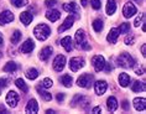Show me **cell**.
<instances>
[{
    "label": "cell",
    "mask_w": 146,
    "mask_h": 114,
    "mask_svg": "<svg viewBox=\"0 0 146 114\" xmlns=\"http://www.w3.org/2000/svg\"><path fill=\"white\" fill-rule=\"evenodd\" d=\"M34 35L38 41H45L51 35V29L48 27V25H46V24H38L37 26L34 29Z\"/></svg>",
    "instance_id": "obj_1"
},
{
    "label": "cell",
    "mask_w": 146,
    "mask_h": 114,
    "mask_svg": "<svg viewBox=\"0 0 146 114\" xmlns=\"http://www.w3.org/2000/svg\"><path fill=\"white\" fill-rule=\"evenodd\" d=\"M118 65L124 68H131V67H134V65H135V60L127 52H123V53H120L118 57Z\"/></svg>",
    "instance_id": "obj_2"
},
{
    "label": "cell",
    "mask_w": 146,
    "mask_h": 114,
    "mask_svg": "<svg viewBox=\"0 0 146 114\" xmlns=\"http://www.w3.org/2000/svg\"><path fill=\"white\" fill-rule=\"evenodd\" d=\"M86 62H84V58L83 57H73L71 58L69 61V68H71L72 72H77L79 71L82 67H84Z\"/></svg>",
    "instance_id": "obj_3"
},
{
    "label": "cell",
    "mask_w": 146,
    "mask_h": 114,
    "mask_svg": "<svg viewBox=\"0 0 146 114\" xmlns=\"http://www.w3.org/2000/svg\"><path fill=\"white\" fill-rule=\"evenodd\" d=\"M92 81H93V76L88 75V73H84V75H82L77 79V84L82 88H90V86H92Z\"/></svg>",
    "instance_id": "obj_4"
},
{
    "label": "cell",
    "mask_w": 146,
    "mask_h": 114,
    "mask_svg": "<svg viewBox=\"0 0 146 114\" xmlns=\"http://www.w3.org/2000/svg\"><path fill=\"white\" fill-rule=\"evenodd\" d=\"M6 103H8L9 107H11V108H15V107L17 105V103H19V94L16 93L15 91H9L8 94H6Z\"/></svg>",
    "instance_id": "obj_5"
},
{
    "label": "cell",
    "mask_w": 146,
    "mask_h": 114,
    "mask_svg": "<svg viewBox=\"0 0 146 114\" xmlns=\"http://www.w3.org/2000/svg\"><path fill=\"white\" fill-rule=\"evenodd\" d=\"M136 13H137V9H136V6H135L133 3H126V4L124 5V8H123V15H124V17L130 19V17H133Z\"/></svg>",
    "instance_id": "obj_6"
},
{
    "label": "cell",
    "mask_w": 146,
    "mask_h": 114,
    "mask_svg": "<svg viewBox=\"0 0 146 114\" xmlns=\"http://www.w3.org/2000/svg\"><path fill=\"white\" fill-rule=\"evenodd\" d=\"M92 63H93V67L96 69V72H100L104 69V65H105V60L103 56L100 55H97V56L93 57L92 60Z\"/></svg>",
    "instance_id": "obj_7"
},
{
    "label": "cell",
    "mask_w": 146,
    "mask_h": 114,
    "mask_svg": "<svg viewBox=\"0 0 146 114\" xmlns=\"http://www.w3.org/2000/svg\"><path fill=\"white\" fill-rule=\"evenodd\" d=\"M64 66H66V57L63 56V55H58V56L54 58V61H53V68H54V71L61 72L62 69L64 68Z\"/></svg>",
    "instance_id": "obj_8"
},
{
    "label": "cell",
    "mask_w": 146,
    "mask_h": 114,
    "mask_svg": "<svg viewBox=\"0 0 146 114\" xmlns=\"http://www.w3.org/2000/svg\"><path fill=\"white\" fill-rule=\"evenodd\" d=\"M14 20V14L9 10H5L0 14V25H6Z\"/></svg>",
    "instance_id": "obj_9"
},
{
    "label": "cell",
    "mask_w": 146,
    "mask_h": 114,
    "mask_svg": "<svg viewBox=\"0 0 146 114\" xmlns=\"http://www.w3.org/2000/svg\"><path fill=\"white\" fill-rule=\"evenodd\" d=\"M108 88V84L105 81H97L96 83H94V89H96V93L98 95H103L105 93V91H107Z\"/></svg>",
    "instance_id": "obj_10"
},
{
    "label": "cell",
    "mask_w": 146,
    "mask_h": 114,
    "mask_svg": "<svg viewBox=\"0 0 146 114\" xmlns=\"http://www.w3.org/2000/svg\"><path fill=\"white\" fill-rule=\"evenodd\" d=\"M73 23H74V16L73 15H68L66 17L64 23L61 25L60 27H58V32H63L66 30H68V29H71L73 26Z\"/></svg>",
    "instance_id": "obj_11"
},
{
    "label": "cell",
    "mask_w": 146,
    "mask_h": 114,
    "mask_svg": "<svg viewBox=\"0 0 146 114\" xmlns=\"http://www.w3.org/2000/svg\"><path fill=\"white\" fill-rule=\"evenodd\" d=\"M25 112L26 113H30V114H35L38 112V104H37V101L36 99H30L25 108Z\"/></svg>",
    "instance_id": "obj_12"
},
{
    "label": "cell",
    "mask_w": 146,
    "mask_h": 114,
    "mask_svg": "<svg viewBox=\"0 0 146 114\" xmlns=\"http://www.w3.org/2000/svg\"><path fill=\"white\" fill-rule=\"evenodd\" d=\"M34 49H35V43H34V41H32L31 39H27L26 41H25L23 45H21L20 51H21L23 53H30Z\"/></svg>",
    "instance_id": "obj_13"
},
{
    "label": "cell",
    "mask_w": 146,
    "mask_h": 114,
    "mask_svg": "<svg viewBox=\"0 0 146 114\" xmlns=\"http://www.w3.org/2000/svg\"><path fill=\"white\" fill-rule=\"evenodd\" d=\"M134 107L137 112H144L146 108V99L145 98H135L134 99Z\"/></svg>",
    "instance_id": "obj_14"
},
{
    "label": "cell",
    "mask_w": 146,
    "mask_h": 114,
    "mask_svg": "<svg viewBox=\"0 0 146 114\" xmlns=\"http://www.w3.org/2000/svg\"><path fill=\"white\" fill-rule=\"evenodd\" d=\"M20 20L25 26H27V25H30L31 21L34 20V16H32V14H30L29 11H24V13L20 14Z\"/></svg>",
    "instance_id": "obj_15"
},
{
    "label": "cell",
    "mask_w": 146,
    "mask_h": 114,
    "mask_svg": "<svg viewBox=\"0 0 146 114\" xmlns=\"http://www.w3.org/2000/svg\"><path fill=\"white\" fill-rule=\"evenodd\" d=\"M107 107H108V110L109 112H115L116 109H118V101H116V98L115 97H109L108 98V101H107Z\"/></svg>",
    "instance_id": "obj_16"
},
{
    "label": "cell",
    "mask_w": 146,
    "mask_h": 114,
    "mask_svg": "<svg viewBox=\"0 0 146 114\" xmlns=\"http://www.w3.org/2000/svg\"><path fill=\"white\" fill-rule=\"evenodd\" d=\"M61 46L67 51V52H71L72 49H73V45H72V39L69 36H66L61 40Z\"/></svg>",
    "instance_id": "obj_17"
},
{
    "label": "cell",
    "mask_w": 146,
    "mask_h": 114,
    "mask_svg": "<svg viewBox=\"0 0 146 114\" xmlns=\"http://www.w3.org/2000/svg\"><path fill=\"white\" fill-rule=\"evenodd\" d=\"M46 17L51 23H54V21H57L61 17V14L58 10H48V11L46 13Z\"/></svg>",
    "instance_id": "obj_18"
},
{
    "label": "cell",
    "mask_w": 146,
    "mask_h": 114,
    "mask_svg": "<svg viewBox=\"0 0 146 114\" xmlns=\"http://www.w3.org/2000/svg\"><path fill=\"white\" fill-rule=\"evenodd\" d=\"M119 37V30L118 29H111L110 31H109V34L107 36V40H108V42H110V43H115L116 42V40H118Z\"/></svg>",
    "instance_id": "obj_19"
},
{
    "label": "cell",
    "mask_w": 146,
    "mask_h": 114,
    "mask_svg": "<svg viewBox=\"0 0 146 114\" xmlns=\"http://www.w3.org/2000/svg\"><path fill=\"white\" fill-rule=\"evenodd\" d=\"M84 37H86L84 31L79 29V30L76 32V43H77V47H79V49H81L82 45L86 42V41H84Z\"/></svg>",
    "instance_id": "obj_20"
},
{
    "label": "cell",
    "mask_w": 146,
    "mask_h": 114,
    "mask_svg": "<svg viewBox=\"0 0 146 114\" xmlns=\"http://www.w3.org/2000/svg\"><path fill=\"white\" fill-rule=\"evenodd\" d=\"M53 49L51 46H47V47H43L41 50V52H40V58H41L42 61H47L48 60V57L51 56V53H52Z\"/></svg>",
    "instance_id": "obj_21"
},
{
    "label": "cell",
    "mask_w": 146,
    "mask_h": 114,
    "mask_svg": "<svg viewBox=\"0 0 146 114\" xmlns=\"http://www.w3.org/2000/svg\"><path fill=\"white\" fill-rule=\"evenodd\" d=\"M119 83L121 87H127L130 83V76L127 73H120L119 76Z\"/></svg>",
    "instance_id": "obj_22"
},
{
    "label": "cell",
    "mask_w": 146,
    "mask_h": 114,
    "mask_svg": "<svg viewBox=\"0 0 146 114\" xmlns=\"http://www.w3.org/2000/svg\"><path fill=\"white\" fill-rule=\"evenodd\" d=\"M105 10H107L108 15H113V14L115 13V10H116V3H115V0H108Z\"/></svg>",
    "instance_id": "obj_23"
},
{
    "label": "cell",
    "mask_w": 146,
    "mask_h": 114,
    "mask_svg": "<svg viewBox=\"0 0 146 114\" xmlns=\"http://www.w3.org/2000/svg\"><path fill=\"white\" fill-rule=\"evenodd\" d=\"M60 81H61V83L63 84L64 87H67V88H69V87H72V83H73V78L69 75H64V76H62L61 78H60Z\"/></svg>",
    "instance_id": "obj_24"
},
{
    "label": "cell",
    "mask_w": 146,
    "mask_h": 114,
    "mask_svg": "<svg viewBox=\"0 0 146 114\" xmlns=\"http://www.w3.org/2000/svg\"><path fill=\"white\" fill-rule=\"evenodd\" d=\"M17 69V65L15 63V62H13V61H10L8 62L5 66H4V68H3V71L4 72H9V73H14Z\"/></svg>",
    "instance_id": "obj_25"
},
{
    "label": "cell",
    "mask_w": 146,
    "mask_h": 114,
    "mask_svg": "<svg viewBox=\"0 0 146 114\" xmlns=\"http://www.w3.org/2000/svg\"><path fill=\"white\" fill-rule=\"evenodd\" d=\"M15 84H16V87L19 88V89H21V92L23 93H27V91H29V88L26 86V83H25V81L23 78H17L15 81Z\"/></svg>",
    "instance_id": "obj_26"
},
{
    "label": "cell",
    "mask_w": 146,
    "mask_h": 114,
    "mask_svg": "<svg viewBox=\"0 0 146 114\" xmlns=\"http://www.w3.org/2000/svg\"><path fill=\"white\" fill-rule=\"evenodd\" d=\"M131 89H133V92H136V93H139V92H144L145 91V83L140 82V81H136V82L131 86Z\"/></svg>",
    "instance_id": "obj_27"
},
{
    "label": "cell",
    "mask_w": 146,
    "mask_h": 114,
    "mask_svg": "<svg viewBox=\"0 0 146 114\" xmlns=\"http://www.w3.org/2000/svg\"><path fill=\"white\" fill-rule=\"evenodd\" d=\"M63 10H66L69 14L77 13V4L76 3H68V4H63Z\"/></svg>",
    "instance_id": "obj_28"
},
{
    "label": "cell",
    "mask_w": 146,
    "mask_h": 114,
    "mask_svg": "<svg viewBox=\"0 0 146 114\" xmlns=\"http://www.w3.org/2000/svg\"><path fill=\"white\" fill-rule=\"evenodd\" d=\"M37 92H38V94L41 95V98L43 99V101L48 102V101H51V99H52V94L48 93V92H47V91H43V89H41V88H40V87H37Z\"/></svg>",
    "instance_id": "obj_29"
},
{
    "label": "cell",
    "mask_w": 146,
    "mask_h": 114,
    "mask_svg": "<svg viewBox=\"0 0 146 114\" xmlns=\"http://www.w3.org/2000/svg\"><path fill=\"white\" fill-rule=\"evenodd\" d=\"M25 75H26L29 79H36L38 77V71L36 68H29Z\"/></svg>",
    "instance_id": "obj_30"
},
{
    "label": "cell",
    "mask_w": 146,
    "mask_h": 114,
    "mask_svg": "<svg viewBox=\"0 0 146 114\" xmlns=\"http://www.w3.org/2000/svg\"><path fill=\"white\" fill-rule=\"evenodd\" d=\"M103 27H104V24L100 19H97V20L93 21V29H94L96 32H100L102 30H103Z\"/></svg>",
    "instance_id": "obj_31"
},
{
    "label": "cell",
    "mask_w": 146,
    "mask_h": 114,
    "mask_svg": "<svg viewBox=\"0 0 146 114\" xmlns=\"http://www.w3.org/2000/svg\"><path fill=\"white\" fill-rule=\"evenodd\" d=\"M21 40V32L19 30L14 31V34L11 36V43H14V45H16V43H19V41Z\"/></svg>",
    "instance_id": "obj_32"
},
{
    "label": "cell",
    "mask_w": 146,
    "mask_h": 114,
    "mask_svg": "<svg viewBox=\"0 0 146 114\" xmlns=\"http://www.w3.org/2000/svg\"><path fill=\"white\" fill-rule=\"evenodd\" d=\"M118 30H119V34H129V31H130V24H127V23L121 24Z\"/></svg>",
    "instance_id": "obj_33"
},
{
    "label": "cell",
    "mask_w": 146,
    "mask_h": 114,
    "mask_svg": "<svg viewBox=\"0 0 146 114\" xmlns=\"http://www.w3.org/2000/svg\"><path fill=\"white\" fill-rule=\"evenodd\" d=\"M11 4L15 8H21V6L27 4V0H11Z\"/></svg>",
    "instance_id": "obj_34"
},
{
    "label": "cell",
    "mask_w": 146,
    "mask_h": 114,
    "mask_svg": "<svg viewBox=\"0 0 146 114\" xmlns=\"http://www.w3.org/2000/svg\"><path fill=\"white\" fill-rule=\"evenodd\" d=\"M52 84H53L52 79H51V78H45V79L42 81L41 86H42L43 88H51V87H52Z\"/></svg>",
    "instance_id": "obj_35"
},
{
    "label": "cell",
    "mask_w": 146,
    "mask_h": 114,
    "mask_svg": "<svg viewBox=\"0 0 146 114\" xmlns=\"http://www.w3.org/2000/svg\"><path fill=\"white\" fill-rule=\"evenodd\" d=\"M144 17H145V15L144 14H140L137 17H136V20H135V23H134V26L135 27H139L140 25L142 24V21H144Z\"/></svg>",
    "instance_id": "obj_36"
},
{
    "label": "cell",
    "mask_w": 146,
    "mask_h": 114,
    "mask_svg": "<svg viewBox=\"0 0 146 114\" xmlns=\"http://www.w3.org/2000/svg\"><path fill=\"white\" fill-rule=\"evenodd\" d=\"M90 4H92L93 9H96V10H99V9L102 8L100 0H90Z\"/></svg>",
    "instance_id": "obj_37"
},
{
    "label": "cell",
    "mask_w": 146,
    "mask_h": 114,
    "mask_svg": "<svg viewBox=\"0 0 146 114\" xmlns=\"http://www.w3.org/2000/svg\"><path fill=\"white\" fill-rule=\"evenodd\" d=\"M134 41H135V37H134V35H131V34L127 35L125 37V43L126 45H133Z\"/></svg>",
    "instance_id": "obj_38"
},
{
    "label": "cell",
    "mask_w": 146,
    "mask_h": 114,
    "mask_svg": "<svg viewBox=\"0 0 146 114\" xmlns=\"http://www.w3.org/2000/svg\"><path fill=\"white\" fill-rule=\"evenodd\" d=\"M9 84V79L8 78H0V89L5 88Z\"/></svg>",
    "instance_id": "obj_39"
},
{
    "label": "cell",
    "mask_w": 146,
    "mask_h": 114,
    "mask_svg": "<svg viewBox=\"0 0 146 114\" xmlns=\"http://www.w3.org/2000/svg\"><path fill=\"white\" fill-rule=\"evenodd\" d=\"M56 3H57V0H46L45 4H46V6H48V8H52V6L56 5Z\"/></svg>",
    "instance_id": "obj_40"
},
{
    "label": "cell",
    "mask_w": 146,
    "mask_h": 114,
    "mask_svg": "<svg viewBox=\"0 0 146 114\" xmlns=\"http://www.w3.org/2000/svg\"><path fill=\"white\" fill-rule=\"evenodd\" d=\"M64 99V93H58L57 94V101L58 102H62Z\"/></svg>",
    "instance_id": "obj_41"
},
{
    "label": "cell",
    "mask_w": 146,
    "mask_h": 114,
    "mask_svg": "<svg viewBox=\"0 0 146 114\" xmlns=\"http://www.w3.org/2000/svg\"><path fill=\"white\" fill-rule=\"evenodd\" d=\"M104 68H105V71H107V72H110L113 67H111L110 63H105V65H104Z\"/></svg>",
    "instance_id": "obj_42"
},
{
    "label": "cell",
    "mask_w": 146,
    "mask_h": 114,
    "mask_svg": "<svg viewBox=\"0 0 146 114\" xmlns=\"http://www.w3.org/2000/svg\"><path fill=\"white\" fill-rule=\"evenodd\" d=\"M99 112H102L100 107H94V108L92 109V113H94V114H97V113H99Z\"/></svg>",
    "instance_id": "obj_43"
},
{
    "label": "cell",
    "mask_w": 146,
    "mask_h": 114,
    "mask_svg": "<svg viewBox=\"0 0 146 114\" xmlns=\"http://www.w3.org/2000/svg\"><path fill=\"white\" fill-rule=\"evenodd\" d=\"M123 108L125 109V110H129V102H127V101H124V102H123Z\"/></svg>",
    "instance_id": "obj_44"
},
{
    "label": "cell",
    "mask_w": 146,
    "mask_h": 114,
    "mask_svg": "<svg viewBox=\"0 0 146 114\" xmlns=\"http://www.w3.org/2000/svg\"><path fill=\"white\" fill-rule=\"evenodd\" d=\"M141 52H142V56L145 57L146 56V45H145V43L141 46Z\"/></svg>",
    "instance_id": "obj_45"
},
{
    "label": "cell",
    "mask_w": 146,
    "mask_h": 114,
    "mask_svg": "<svg viewBox=\"0 0 146 114\" xmlns=\"http://www.w3.org/2000/svg\"><path fill=\"white\" fill-rule=\"evenodd\" d=\"M81 4H82L83 8H86V6L88 5V1H87V0H82V1H81Z\"/></svg>",
    "instance_id": "obj_46"
},
{
    "label": "cell",
    "mask_w": 146,
    "mask_h": 114,
    "mask_svg": "<svg viewBox=\"0 0 146 114\" xmlns=\"http://www.w3.org/2000/svg\"><path fill=\"white\" fill-rule=\"evenodd\" d=\"M136 75H139V76H140V75H144V69H140V68L136 69Z\"/></svg>",
    "instance_id": "obj_47"
},
{
    "label": "cell",
    "mask_w": 146,
    "mask_h": 114,
    "mask_svg": "<svg viewBox=\"0 0 146 114\" xmlns=\"http://www.w3.org/2000/svg\"><path fill=\"white\" fill-rule=\"evenodd\" d=\"M4 43V39H3V35H1V32H0V46Z\"/></svg>",
    "instance_id": "obj_48"
},
{
    "label": "cell",
    "mask_w": 146,
    "mask_h": 114,
    "mask_svg": "<svg viewBox=\"0 0 146 114\" xmlns=\"http://www.w3.org/2000/svg\"><path fill=\"white\" fill-rule=\"evenodd\" d=\"M6 113V110H5V108H4V107H3V105H0V113Z\"/></svg>",
    "instance_id": "obj_49"
},
{
    "label": "cell",
    "mask_w": 146,
    "mask_h": 114,
    "mask_svg": "<svg viewBox=\"0 0 146 114\" xmlns=\"http://www.w3.org/2000/svg\"><path fill=\"white\" fill-rule=\"evenodd\" d=\"M46 113H48V114H53V113H54V110H52V109H47V110H46Z\"/></svg>",
    "instance_id": "obj_50"
},
{
    "label": "cell",
    "mask_w": 146,
    "mask_h": 114,
    "mask_svg": "<svg viewBox=\"0 0 146 114\" xmlns=\"http://www.w3.org/2000/svg\"><path fill=\"white\" fill-rule=\"evenodd\" d=\"M0 93H1V89H0Z\"/></svg>",
    "instance_id": "obj_51"
}]
</instances>
